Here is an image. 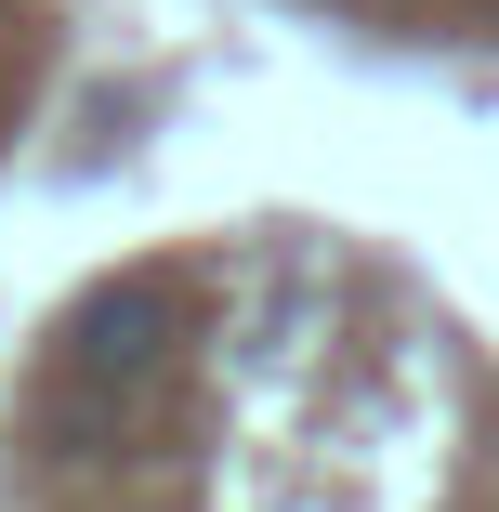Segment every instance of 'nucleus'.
Listing matches in <instances>:
<instances>
[{
  "label": "nucleus",
  "mask_w": 499,
  "mask_h": 512,
  "mask_svg": "<svg viewBox=\"0 0 499 512\" xmlns=\"http://www.w3.org/2000/svg\"><path fill=\"white\" fill-rule=\"evenodd\" d=\"M158 329H171V289H158V276H119V289H92L53 342H66V381H79V394H132V381L158 368Z\"/></svg>",
  "instance_id": "1"
}]
</instances>
